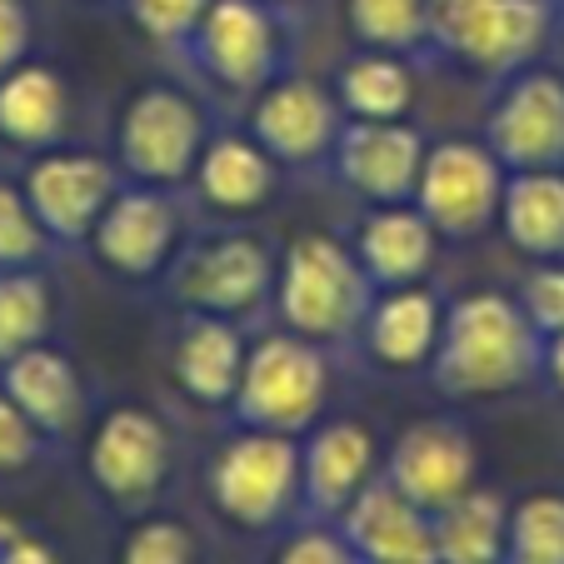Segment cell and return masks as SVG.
Wrapping results in <instances>:
<instances>
[{
	"label": "cell",
	"mask_w": 564,
	"mask_h": 564,
	"mask_svg": "<svg viewBox=\"0 0 564 564\" xmlns=\"http://www.w3.org/2000/svg\"><path fill=\"white\" fill-rule=\"evenodd\" d=\"M554 0H430V51L500 80L540 55Z\"/></svg>",
	"instance_id": "277c9868"
},
{
	"label": "cell",
	"mask_w": 564,
	"mask_h": 564,
	"mask_svg": "<svg viewBox=\"0 0 564 564\" xmlns=\"http://www.w3.org/2000/svg\"><path fill=\"white\" fill-rule=\"evenodd\" d=\"M41 430L15 410V400L0 390V475H15V469H31L41 459Z\"/></svg>",
	"instance_id": "e575fe53"
},
{
	"label": "cell",
	"mask_w": 564,
	"mask_h": 564,
	"mask_svg": "<svg viewBox=\"0 0 564 564\" xmlns=\"http://www.w3.org/2000/svg\"><path fill=\"white\" fill-rule=\"evenodd\" d=\"M335 524L360 564H440L430 514L410 505L384 475H375Z\"/></svg>",
	"instance_id": "e0dca14e"
},
{
	"label": "cell",
	"mask_w": 564,
	"mask_h": 564,
	"mask_svg": "<svg viewBox=\"0 0 564 564\" xmlns=\"http://www.w3.org/2000/svg\"><path fill=\"white\" fill-rule=\"evenodd\" d=\"M415 90V65L394 51H355L335 75V106L345 120H405Z\"/></svg>",
	"instance_id": "484cf974"
},
{
	"label": "cell",
	"mask_w": 564,
	"mask_h": 564,
	"mask_svg": "<svg viewBox=\"0 0 564 564\" xmlns=\"http://www.w3.org/2000/svg\"><path fill=\"white\" fill-rule=\"evenodd\" d=\"M345 21L360 51H430V0H345Z\"/></svg>",
	"instance_id": "83f0119b"
},
{
	"label": "cell",
	"mask_w": 564,
	"mask_h": 564,
	"mask_svg": "<svg viewBox=\"0 0 564 564\" xmlns=\"http://www.w3.org/2000/svg\"><path fill=\"white\" fill-rule=\"evenodd\" d=\"M51 256V235L35 220L21 185L0 181V270H41Z\"/></svg>",
	"instance_id": "4dcf8cb0"
},
{
	"label": "cell",
	"mask_w": 564,
	"mask_h": 564,
	"mask_svg": "<svg viewBox=\"0 0 564 564\" xmlns=\"http://www.w3.org/2000/svg\"><path fill=\"white\" fill-rule=\"evenodd\" d=\"M0 564H61V554L45 540H31V534H15L6 550H0Z\"/></svg>",
	"instance_id": "74e56055"
},
{
	"label": "cell",
	"mask_w": 564,
	"mask_h": 564,
	"mask_svg": "<svg viewBox=\"0 0 564 564\" xmlns=\"http://www.w3.org/2000/svg\"><path fill=\"white\" fill-rule=\"evenodd\" d=\"M540 380L550 384L554 394H564V330L540 340Z\"/></svg>",
	"instance_id": "f35d334b"
},
{
	"label": "cell",
	"mask_w": 564,
	"mask_h": 564,
	"mask_svg": "<svg viewBox=\"0 0 564 564\" xmlns=\"http://www.w3.org/2000/svg\"><path fill=\"white\" fill-rule=\"evenodd\" d=\"M370 275L360 270L350 246L335 235H300L275 265V310L285 330L315 345L355 340L365 310H370Z\"/></svg>",
	"instance_id": "7a4b0ae2"
},
{
	"label": "cell",
	"mask_w": 564,
	"mask_h": 564,
	"mask_svg": "<svg viewBox=\"0 0 564 564\" xmlns=\"http://www.w3.org/2000/svg\"><path fill=\"white\" fill-rule=\"evenodd\" d=\"M500 564H564V495L534 490L510 505Z\"/></svg>",
	"instance_id": "f546056e"
},
{
	"label": "cell",
	"mask_w": 564,
	"mask_h": 564,
	"mask_svg": "<svg viewBox=\"0 0 564 564\" xmlns=\"http://www.w3.org/2000/svg\"><path fill=\"white\" fill-rule=\"evenodd\" d=\"M495 225L534 265L564 260V171H505L500 220Z\"/></svg>",
	"instance_id": "d4e9b609"
},
{
	"label": "cell",
	"mask_w": 564,
	"mask_h": 564,
	"mask_svg": "<svg viewBox=\"0 0 564 564\" xmlns=\"http://www.w3.org/2000/svg\"><path fill=\"white\" fill-rule=\"evenodd\" d=\"M375 435L360 420H319L300 440V500L315 520H340V510L375 479Z\"/></svg>",
	"instance_id": "ac0fdd59"
},
{
	"label": "cell",
	"mask_w": 564,
	"mask_h": 564,
	"mask_svg": "<svg viewBox=\"0 0 564 564\" xmlns=\"http://www.w3.org/2000/svg\"><path fill=\"white\" fill-rule=\"evenodd\" d=\"M70 126V86L51 65L21 61L11 75H0V140L15 150H55Z\"/></svg>",
	"instance_id": "603a6c76"
},
{
	"label": "cell",
	"mask_w": 564,
	"mask_h": 564,
	"mask_svg": "<svg viewBox=\"0 0 564 564\" xmlns=\"http://www.w3.org/2000/svg\"><path fill=\"white\" fill-rule=\"evenodd\" d=\"M205 490L235 530H275L300 500V440L240 430L215 449Z\"/></svg>",
	"instance_id": "5b68a950"
},
{
	"label": "cell",
	"mask_w": 564,
	"mask_h": 564,
	"mask_svg": "<svg viewBox=\"0 0 564 564\" xmlns=\"http://www.w3.org/2000/svg\"><path fill=\"white\" fill-rule=\"evenodd\" d=\"M475 469H479L475 435L449 415L420 420V425L400 430V440L384 455V479L425 514L459 500L475 485Z\"/></svg>",
	"instance_id": "4fadbf2b"
},
{
	"label": "cell",
	"mask_w": 564,
	"mask_h": 564,
	"mask_svg": "<svg viewBox=\"0 0 564 564\" xmlns=\"http://www.w3.org/2000/svg\"><path fill=\"white\" fill-rule=\"evenodd\" d=\"M0 390L41 430V440H65L86 415V384H80L75 365L51 345H31V350L11 355L0 365Z\"/></svg>",
	"instance_id": "7402d4cb"
},
{
	"label": "cell",
	"mask_w": 564,
	"mask_h": 564,
	"mask_svg": "<svg viewBox=\"0 0 564 564\" xmlns=\"http://www.w3.org/2000/svg\"><path fill=\"white\" fill-rule=\"evenodd\" d=\"M430 384L445 400H485L540 380V335L520 300L500 290H469L445 305L430 355Z\"/></svg>",
	"instance_id": "6da1fadb"
},
{
	"label": "cell",
	"mask_w": 564,
	"mask_h": 564,
	"mask_svg": "<svg viewBox=\"0 0 564 564\" xmlns=\"http://www.w3.org/2000/svg\"><path fill=\"white\" fill-rule=\"evenodd\" d=\"M171 430L145 405H116L86 445V475L116 510H140L171 475Z\"/></svg>",
	"instance_id": "8fae6325"
},
{
	"label": "cell",
	"mask_w": 564,
	"mask_h": 564,
	"mask_svg": "<svg viewBox=\"0 0 564 564\" xmlns=\"http://www.w3.org/2000/svg\"><path fill=\"white\" fill-rule=\"evenodd\" d=\"M440 319H445V300L425 280L390 285L370 295V310H365L355 340L380 370H425L440 340Z\"/></svg>",
	"instance_id": "d6986e66"
},
{
	"label": "cell",
	"mask_w": 564,
	"mask_h": 564,
	"mask_svg": "<svg viewBox=\"0 0 564 564\" xmlns=\"http://www.w3.org/2000/svg\"><path fill=\"white\" fill-rule=\"evenodd\" d=\"M425 150V135L405 120H340L330 165L370 205H400L415 195Z\"/></svg>",
	"instance_id": "2e32d148"
},
{
	"label": "cell",
	"mask_w": 564,
	"mask_h": 564,
	"mask_svg": "<svg viewBox=\"0 0 564 564\" xmlns=\"http://www.w3.org/2000/svg\"><path fill=\"white\" fill-rule=\"evenodd\" d=\"M505 165L485 140H440L425 150L415 181V210L435 225L440 240H475L500 220Z\"/></svg>",
	"instance_id": "9c48e42d"
},
{
	"label": "cell",
	"mask_w": 564,
	"mask_h": 564,
	"mask_svg": "<svg viewBox=\"0 0 564 564\" xmlns=\"http://www.w3.org/2000/svg\"><path fill=\"white\" fill-rule=\"evenodd\" d=\"M350 250H355V260H360V270L370 275V285L390 290V285H415V280L430 275L440 235H435V225L415 210V200L370 205V210L360 215V225H355Z\"/></svg>",
	"instance_id": "ffe728a7"
},
{
	"label": "cell",
	"mask_w": 564,
	"mask_h": 564,
	"mask_svg": "<svg viewBox=\"0 0 564 564\" xmlns=\"http://www.w3.org/2000/svg\"><path fill=\"white\" fill-rule=\"evenodd\" d=\"M205 6L210 0H126L135 31L155 45H185L195 35V25H200Z\"/></svg>",
	"instance_id": "1f68e13d"
},
{
	"label": "cell",
	"mask_w": 564,
	"mask_h": 564,
	"mask_svg": "<svg viewBox=\"0 0 564 564\" xmlns=\"http://www.w3.org/2000/svg\"><path fill=\"white\" fill-rule=\"evenodd\" d=\"M21 191L45 235L61 246H75V240H90L100 210L120 191V165L106 155H86V150H41Z\"/></svg>",
	"instance_id": "7c38bea8"
},
{
	"label": "cell",
	"mask_w": 564,
	"mask_h": 564,
	"mask_svg": "<svg viewBox=\"0 0 564 564\" xmlns=\"http://www.w3.org/2000/svg\"><path fill=\"white\" fill-rule=\"evenodd\" d=\"M15 534H21V524H15V520H6V514H0V550H6V544H11Z\"/></svg>",
	"instance_id": "ab89813d"
},
{
	"label": "cell",
	"mask_w": 564,
	"mask_h": 564,
	"mask_svg": "<svg viewBox=\"0 0 564 564\" xmlns=\"http://www.w3.org/2000/svg\"><path fill=\"white\" fill-rule=\"evenodd\" d=\"M175 240H181V215H175L171 195L155 185H120L90 230L96 260L110 275L126 280H150L155 270H165L175 256Z\"/></svg>",
	"instance_id": "9a60e30c"
},
{
	"label": "cell",
	"mask_w": 564,
	"mask_h": 564,
	"mask_svg": "<svg viewBox=\"0 0 564 564\" xmlns=\"http://www.w3.org/2000/svg\"><path fill=\"white\" fill-rule=\"evenodd\" d=\"M485 145L505 171H564V75L534 61L500 75Z\"/></svg>",
	"instance_id": "ba28073f"
},
{
	"label": "cell",
	"mask_w": 564,
	"mask_h": 564,
	"mask_svg": "<svg viewBox=\"0 0 564 564\" xmlns=\"http://www.w3.org/2000/svg\"><path fill=\"white\" fill-rule=\"evenodd\" d=\"M55 300L41 270H0V365L11 355L45 345Z\"/></svg>",
	"instance_id": "f1b7e54d"
},
{
	"label": "cell",
	"mask_w": 564,
	"mask_h": 564,
	"mask_svg": "<svg viewBox=\"0 0 564 564\" xmlns=\"http://www.w3.org/2000/svg\"><path fill=\"white\" fill-rule=\"evenodd\" d=\"M31 51V11L25 0H0V75H11Z\"/></svg>",
	"instance_id": "8d00e7d4"
},
{
	"label": "cell",
	"mask_w": 564,
	"mask_h": 564,
	"mask_svg": "<svg viewBox=\"0 0 564 564\" xmlns=\"http://www.w3.org/2000/svg\"><path fill=\"white\" fill-rule=\"evenodd\" d=\"M246 335L225 315H195L185 310L181 330L171 340V375L181 394H191L195 405H230L240 370H246Z\"/></svg>",
	"instance_id": "44dd1931"
},
{
	"label": "cell",
	"mask_w": 564,
	"mask_h": 564,
	"mask_svg": "<svg viewBox=\"0 0 564 564\" xmlns=\"http://www.w3.org/2000/svg\"><path fill=\"white\" fill-rule=\"evenodd\" d=\"M435 524V560L440 564H500L505 560V524L510 505L485 485H469L459 500L430 514Z\"/></svg>",
	"instance_id": "4316f807"
},
{
	"label": "cell",
	"mask_w": 564,
	"mask_h": 564,
	"mask_svg": "<svg viewBox=\"0 0 564 564\" xmlns=\"http://www.w3.org/2000/svg\"><path fill=\"white\" fill-rule=\"evenodd\" d=\"M195 191L210 210L225 215H250L275 195L280 165L265 155L256 135H210L195 160Z\"/></svg>",
	"instance_id": "cb8c5ba5"
},
{
	"label": "cell",
	"mask_w": 564,
	"mask_h": 564,
	"mask_svg": "<svg viewBox=\"0 0 564 564\" xmlns=\"http://www.w3.org/2000/svg\"><path fill=\"white\" fill-rule=\"evenodd\" d=\"M205 140H210L205 110L185 90L145 86L140 96H130L126 116H120L116 165L135 185L171 191V185H185L195 175V160H200Z\"/></svg>",
	"instance_id": "8992f818"
},
{
	"label": "cell",
	"mask_w": 564,
	"mask_h": 564,
	"mask_svg": "<svg viewBox=\"0 0 564 564\" xmlns=\"http://www.w3.org/2000/svg\"><path fill=\"white\" fill-rule=\"evenodd\" d=\"M554 25L564 31V0H554Z\"/></svg>",
	"instance_id": "60d3db41"
},
{
	"label": "cell",
	"mask_w": 564,
	"mask_h": 564,
	"mask_svg": "<svg viewBox=\"0 0 564 564\" xmlns=\"http://www.w3.org/2000/svg\"><path fill=\"white\" fill-rule=\"evenodd\" d=\"M330 400V360L325 345L305 340L295 330L260 335L246 350V370L235 384V425L240 430H270V435H305L319 425Z\"/></svg>",
	"instance_id": "3957f363"
},
{
	"label": "cell",
	"mask_w": 564,
	"mask_h": 564,
	"mask_svg": "<svg viewBox=\"0 0 564 564\" xmlns=\"http://www.w3.org/2000/svg\"><path fill=\"white\" fill-rule=\"evenodd\" d=\"M191 61L215 86L256 96L280 75V21L270 0H210L185 41Z\"/></svg>",
	"instance_id": "30bf717a"
},
{
	"label": "cell",
	"mask_w": 564,
	"mask_h": 564,
	"mask_svg": "<svg viewBox=\"0 0 564 564\" xmlns=\"http://www.w3.org/2000/svg\"><path fill=\"white\" fill-rule=\"evenodd\" d=\"M275 295V256L256 235H205L171 256V300L195 315L240 319Z\"/></svg>",
	"instance_id": "52a82bcc"
},
{
	"label": "cell",
	"mask_w": 564,
	"mask_h": 564,
	"mask_svg": "<svg viewBox=\"0 0 564 564\" xmlns=\"http://www.w3.org/2000/svg\"><path fill=\"white\" fill-rule=\"evenodd\" d=\"M120 564H195V540L181 520H145L126 534Z\"/></svg>",
	"instance_id": "836d02e7"
},
{
	"label": "cell",
	"mask_w": 564,
	"mask_h": 564,
	"mask_svg": "<svg viewBox=\"0 0 564 564\" xmlns=\"http://www.w3.org/2000/svg\"><path fill=\"white\" fill-rule=\"evenodd\" d=\"M520 310L534 325V335H560L564 330V260H540L520 285Z\"/></svg>",
	"instance_id": "d6a6232c"
},
{
	"label": "cell",
	"mask_w": 564,
	"mask_h": 564,
	"mask_svg": "<svg viewBox=\"0 0 564 564\" xmlns=\"http://www.w3.org/2000/svg\"><path fill=\"white\" fill-rule=\"evenodd\" d=\"M340 106L335 90H325L310 75H275L256 90L250 110V135L265 145L275 165H315L330 160V145L340 135Z\"/></svg>",
	"instance_id": "5bb4252c"
},
{
	"label": "cell",
	"mask_w": 564,
	"mask_h": 564,
	"mask_svg": "<svg viewBox=\"0 0 564 564\" xmlns=\"http://www.w3.org/2000/svg\"><path fill=\"white\" fill-rule=\"evenodd\" d=\"M275 564H360V560H355V550L345 544V534H340V530L310 524V530L290 534V540L280 544Z\"/></svg>",
	"instance_id": "d590c367"
},
{
	"label": "cell",
	"mask_w": 564,
	"mask_h": 564,
	"mask_svg": "<svg viewBox=\"0 0 564 564\" xmlns=\"http://www.w3.org/2000/svg\"><path fill=\"white\" fill-rule=\"evenodd\" d=\"M270 6H290V0H270Z\"/></svg>",
	"instance_id": "b9f144b4"
}]
</instances>
